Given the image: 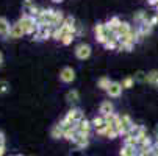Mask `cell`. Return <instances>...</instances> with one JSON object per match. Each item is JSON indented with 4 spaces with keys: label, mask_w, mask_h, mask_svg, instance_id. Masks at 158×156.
Listing matches in <instances>:
<instances>
[{
    "label": "cell",
    "mask_w": 158,
    "mask_h": 156,
    "mask_svg": "<svg viewBox=\"0 0 158 156\" xmlns=\"http://www.w3.org/2000/svg\"><path fill=\"white\" fill-rule=\"evenodd\" d=\"M19 24H20L22 30H24V33H25V34H30V36H33V34L39 30V25H38V22H36V17L28 16V14H22L20 19H19Z\"/></svg>",
    "instance_id": "1"
},
{
    "label": "cell",
    "mask_w": 158,
    "mask_h": 156,
    "mask_svg": "<svg viewBox=\"0 0 158 156\" xmlns=\"http://www.w3.org/2000/svg\"><path fill=\"white\" fill-rule=\"evenodd\" d=\"M75 56L80 61L88 59L89 56H91V46H89V44H85V42L78 44V46L75 47Z\"/></svg>",
    "instance_id": "2"
},
{
    "label": "cell",
    "mask_w": 158,
    "mask_h": 156,
    "mask_svg": "<svg viewBox=\"0 0 158 156\" xmlns=\"http://www.w3.org/2000/svg\"><path fill=\"white\" fill-rule=\"evenodd\" d=\"M122 84L121 83H118V81H111V84H110V87H108V91H106V94H108V97H111V98H118V97H121V94H122Z\"/></svg>",
    "instance_id": "3"
},
{
    "label": "cell",
    "mask_w": 158,
    "mask_h": 156,
    "mask_svg": "<svg viewBox=\"0 0 158 156\" xmlns=\"http://www.w3.org/2000/svg\"><path fill=\"white\" fill-rule=\"evenodd\" d=\"M60 80L63 83H72L75 80V70L72 67H63L60 72Z\"/></svg>",
    "instance_id": "4"
},
{
    "label": "cell",
    "mask_w": 158,
    "mask_h": 156,
    "mask_svg": "<svg viewBox=\"0 0 158 156\" xmlns=\"http://www.w3.org/2000/svg\"><path fill=\"white\" fill-rule=\"evenodd\" d=\"M74 145L78 148V150H81V148H86L88 145H89V136H86V134H81V133H77V136L74 138Z\"/></svg>",
    "instance_id": "5"
},
{
    "label": "cell",
    "mask_w": 158,
    "mask_h": 156,
    "mask_svg": "<svg viewBox=\"0 0 158 156\" xmlns=\"http://www.w3.org/2000/svg\"><path fill=\"white\" fill-rule=\"evenodd\" d=\"M11 27L10 22L6 17H0V36L2 38H10V33H11Z\"/></svg>",
    "instance_id": "6"
},
{
    "label": "cell",
    "mask_w": 158,
    "mask_h": 156,
    "mask_svg": "<svg viewBox=\"0 0 158 156\" xmlns=\"http://www.w3.org/2000/svg\"><path fill=\"white\" fill-rule=\"evenodd\" d=\"M99 113H100V116H108L111 113H114V105L110 100H103L99 106Z\"/></svg>",
    "instance_id": "7"
},
{
    "label": "cell",
    "mask_w": 158,
    "mask_h": 156,
    "mask_svg": "<svg viewBox=\"0 0 158 156\" xmlns=\"http://www.w3.org/2000/svg\"><path fill=\"white\" fill-rule=\"evenodd\" d=\"M77 130H78V133H81V134L89 136V133H91V130H93V123L89 120H86V119H83L81 122L77 123Z\"/></svg>",
    "instance_id": "8"
},
{
    "label": "cell",
    "mask_w": 158,
    "mask_h": 156,
    "mask_svg": "<svg viewBox=\"0 0 158 156\" xmlns=\"http://www.w3.org/2000/svg\"><path fill=\"white\" fill-rule=\"evenodd\" d=\"M64 19H66V16L63 14V11H56V10H55L53 17H52V27H53V28H60V27L64 24Z\"/></svg>",
    "instance_id": "9"
},
{
    "label": "cell",
    "mask_w": 158,
    "mask_h": 156,
    "mask_svg": "<svg viewBox=\"0 0 158 156\" xmlns=\"http://www.w3.org/2000/svg\"><path fill=\"white\" fill-rule=\"evenodd\" d=\"M78 100H80L78 91H77V89H69V91H67V94H66V102L71 103V105H77Z\"/></svg>",
    "instance_id": "10"
},
{
    "label": "cell",
    "mask_w": 158,
    "mask_h": 156,
    "mask_svg": "<svg viewBox=\"0 0 158 156\" xmlns=\"http://www.w3.org/2000/svg\"><path fill=\"white\" fill-rule=\"evenodd\" d=\"M25 33H24V30H22V27H20V24L19 22H16V24H13V27H11V33H10V38L11 39H19V38H22Z\"/></svg>",
    "instance_id": "11"
},
{
    "label": "cell",
    "mask_w": 158,
    "mask_h": 156,
    "mask_svg": "<svg viewBox=\"0 0 158 156\" xmlns=\"http://www.w3.org/2000/svg\"><path fill=\"white\" fill-rule=\"evenodd\" d=\"M50 136H52L53 139H63V138H64V128L61 126V123H56V125L52 126Z\"/></svg>",
    "instance_id": "12"
},
{
    "label": "cell",
    "mask_w": 158,
    "mask_h": 156,
    "mask_svg": "<svg viewBox=\"0 0 158 156\" xmlns=\"http://www.w3.org/2000/svg\"><path fill=\"white\" fill-rule=\"evenodd\" d=\"M39 38L41 41H47V39H52V34H53V27H44V28H39Z\"/></svg>",
    "instance_id": "13"
},
{
    "label": "cell",
    "mask_w": 158,
    "mask_h": 156,
    "mask_svg": "<svg viewBox=\"0 0 158 156\" xmlns=\"http://www.w3.org/2000/svg\"><path fill=\"white\" fill-rule=\"evenodd\" d=\"M119 154H121V156H138V148L128 147V145H122Z\"/></svg>",
    "instance_id": "14"
},
{
    "label": "cell",
    "mask_w": 158,
    "mask_h": 156,
    "mask_svg": "<svg viewBox=\"0 0 158 156\" xmlns=\"http://www.w3.org/2000/svg\"><path fill=\"white\" fill-rule=\"evenodd\" d=\"M146 83H149L150 86L158 87V70H150V72H147V80H146Z\"/></svg>",
    "instance_id": "15"
},
{
    "label": "cell",
    "mask_w": 158,
    "mask_h": 156,
    "mask_svg": "<svg viewBox=\"0 0 158 156\" xmlns=\"http://www.w3.org/2000/svg\"><path fill=\"white\" fill-rule=\"evenodd\" d=\"M133 20H135V24L143 25L144 22H147L149 19H147V16H146L144 11H136V13H135V16H133Z\"/></svg>",
    "instance_id": "16"
},
{
    "label": "cell",
    "mask_w": 158,
    "mask_h": 156,
    "mask_svg": "<svg viewBox=\"0 0 158 156\" xmlns=\"http://www.w3.org/2000/svg\"><path fill=\"white\" fill-rule=\"evenodd\" d=\"M124 145H128V147H135V148H138L139 142H138V138H135L131 134H127L124 138Z\"/></svg>",
    "instance_id": "17"
},
{
    "label": "cell",
    "mask_w": 158,
    "mask_h": 156,
    "mask_svg": "<svg viewBox=\"0 0 158 156\" xmlns=\"http://www.w3.org/2000/svg\"><path fill=\"white\" fill-rule=\"evenodd\" d=\"M110 84H111V81H110L108 77H102V78H99V81H97V87L102 89V91H108Z\"/></svg>",
    "instance_id": "18"
},
{
    "label": "cell",
    "mask_w": 158,
    "mask_h": 156,
    "mask_svg": "<svg viewBox=\"0 0 158 156\" xmlns=\"http://www.w3.org/2000/svg\"><path fill=\"white\" fill-rule=\"evenodd\" d=\"M105 50H118L119 47V41H114V39H108L105 44H103Z\"/></svg>",
    "instance_id": "19"
},
{
    "label": "cell",
    "mask_w": 158,
    "mask_h": 156,
    "mask_svg": "<svg viewBox=\"0 0 158 156\" xmlns=\"http://www.w3.org/2000/svg\"><path fill=\"white\" fill-rule=\"evenodd\" d=\"M105 138H108V139H116V138H119V133H118V130L113 126V125H108V131H106V136Z\"/></svg>",
    "instance_id": "20"
},
{
    "label": "cell",
    "mask_w": 158,
    "mask_h": 156,
    "mask_svg": "<svg viewBox=\"0 0 158 156\" xmlns=\"http://www.w3.org/2000/svg\"><path fill=\"white\" fill-rule=\"evenodd\" d=\"M91 123H93V128H100V126H103L105 125V119H103V116H96L93 120H91Z\"/></svg>",
    "instance_id": "21"
},
{
    "label": "cell",
    "mask_w": 158,
    "mask_h": 156,
    "mask_svg": "<svg viewBox=\"0 0 158 156\" xmlns=\"http://www.w3.org/2000/svg\"><path fill=\"white\" fill-rule=\"evenodd\" d=\"M135 83H136V81H135V78L133 77H125L124 80H122V87L124 89H130V87H133L135 86Z\"/></svg>",
    "instance_id": "22"
},
{
    "label": "cell",
    "mask_w": 158,
    "mask_h": 156,
    "mask_svg": "<svg viewBox=\"0 0 158 156\" xmlns=\"http://www.w3.org/2000/svg\"><path fill=\"white\" fill-rule=\"evenodd\" d=\"M10 92V83L6 80H0V95H5Z\"/></svg>",
    "instance_id": "23"
},
{
    "label": "cell",
    "mask_w": 158,
    "mask_h": 156,
    "mask_svg": "<svg viewBox=\"0 0 158 156\" xmlns=\"http://www.w3.org/2000/svg\"><path fill=\"white\" fill-rule=\"evenodd\" d=\"M135 81L136 83H146V80H147V74L146 72H143V70H138L136 74H135Z\"/></svg>",
    "instance_id": "24"
},
{
    "label": "cell",
    "mask_w": 158,
    "mask_h": 156,
    "mask_svg": "<svg viewBox=\"0 0 158 156\" xmlns=\"http://www.w3.org/2000/svg\"><path fill=\"white\" fill-rule=\"evenodd\" d=\"M63 36H64V30H63L61 27H60V28H53V34H52V39H55V41H60V42H61Z\"/></svg>",
    "instance_id": "25"
},
{
    "label": "cell",
    "mask_w": 158,
    "mask_h": 156,
    "mask_svg": "<svg viewBox=\"0 0 158 156\" xmlns=\"http://www.w3.org/2000/svg\"><path fill=\"white\" fill-rule=\"evenodd\" d=\"M63 25H64V27H69V28H75L77 25H75V19H74V16H66Z\"/></svg>",
    "instance_id": "26"
},
{
    "label": "cell",
    "mask_w": 158,
    "mask_h": 156,
    "mask_svg": "<svg viewBox=\"0 0 158 156\" xmlns=\"http://www.w3.org/2000/svg\"><path fill=\"white\" fill-rule=\"evenodd\" d=\"M74 39H75V36H74V34H64V36H63V39H61V44H63V46H71Z\"/></svg>",
    "instance_id": "27"
},
{
    "label": "cell",
    "mask_w": 158,
    "mask_h": 156,
    "mask_svg": "<svg viewBox=\"0 0 158 156\" xmlns=\"http://www.w3.org/2000/svg\"><path fill=\"white\" fill-rule=\"evenodd\" d=\"M35 6V2L33 0H24V3H22V10H24V13H27L28 10H31Z\"/></svg>",
    "instance_id": "28"
},
{
    "label": "cell",
    "mask_w": 158,
    "mask_h": 156,
    "mask_svg": "<svg viewBox=\"0 0 158 156\" xmlns=\"http://www.w3.org/2000/svg\"><path fill=\"white\" fill-rule=\"evenodd\" d=\"M106 131H108V125H106V123H105L103 126H100V128L96 130V133H97L99 136H106Z\"/></svg>",
    "instance_id": "29"
},
{
    "label": "cell",
    "mask_w": 158,
    "mask_h": 156,
    "mask_svg": "<svg viewBox=\"0 0 158 156\" xmlns=\"http://www.w3.org/2000/svg\"><path fill=\"white\" fill-rule=\"evenodd\" d=\"M149 24H150L152 27H155V25L158 24V14H155L153 17H150V19H149Z\"/></svg>",
    "instance_id": "30"
},
{
    "label": "cell",
    "mask_w": 158,
    "mask_h": 156,
    "mask_svg": "<svg viewBox=\"0 0 158 156\" xmlns=\"http://www.w3.org/2000/svg\"><path fill=\"white\" fill-rule=\"evenodd\" d=\"M5 142H6L5 133H3V131H0V145H5Z\"/></svg>",
    "instance_id": "31"
},
{
    "label": "cell",
    "mask_w": 158,
    "mask_h": 156,
    "mask_svg": "<svg viewBox=\"0 0 158 156\" xmlns=\"http://www.w3.org/2000/svg\"><path fill=\"white\" fill-rule=\"evenodd\" d=\"M6 153V145H0V156H5Z\"/></svg>",
    "instance_id": "32"
},
{
    "label": "cell",
    "mask_w": 158,
    "mask_h": 156,
    "mask_svg": "<svg viewBox=\"0 0 158 156\" xmlns=\"http://www.w3.org/2000/svg\"><path fill=\"white\" fill-rule=\"evenodd\" d=\"M147 3H149L150 6H156V5H158V0H147Z\"/></svg>",
    "instance_id": "33"
},
{
    "label": "cell",
    "mask_w": 158,
    "mask_h": 156,
    "mask_svg": "<svg viewBox=\"0 0 158 156\" xmlns=\"http://www.w3.org/2000/svg\"><path fill=\"white\" fill-rule=\"evenodd\" d=\"M153 134H155V138H156V141H158V125L153 128Z\"/></svg>",
    "instance_id": "34"
},
{
    "label": "cell",
    "mask_w": 158,
    "mask_h": 156,
    "mask_svg": "<svg viewBox=\"0 0 158 156\" xmlns=\"http://www.w3.org/2000/svg\"><path fill=\"white\" fill-rule=\"evenodd\" d=\"M2 64H3V53L0 52V66H2Z\"/></svg>",
    "instance_id": "35"
},
{
    "label": "cell",
    "mask_w": 158,
    "mask_h": 156,
    "mask_svg": "<svg viewBox=\"0 0 158 156\" xmlns=\"http://www.w3.org/2000/svg\"><path fill=\"white\" fill-rule=\"evenodd\" d=\"M52 2H53V3H61L63 0H52Z\"/></svg>",
    "instance_id": "36"
},
{
    "label": "cell",
    "mask_w": 158,
    "mask_h": 156,
    "mask_svg": "<svg viewBox=\"0 0 158 156\" xmlns=\"http://www.w3.org/2000/svg\"><path fill=\"white\" fill-rule=\"evenodd\" d=\"M13 156H24V154H13Z\"/></svg>",
    "instance_id": "37"
},
{
    "label": "cell",
    "mask_w": 158,
    "mask_h": 156,
    "mask_svg": "<svg viewBox=\"0 0 158 156\" xmlns=\"http://www.w3.org/2000/svg\"><path fill=\"white\" fill-rule=\"evenodd\" d=\"M155 8H156V11H158V5H156V6H155Z\"/></svg>",
    "instance_id": "38"
},
{
    "label": "cell",
    "mask_w": 158,
    "mask_h": 156,
    "mask_svg": "<svg viewBox=\"0 0 158 156\" xmlns=\"http://www.w3.org/2000/svg\"><path fill=\"white\" fill-rule=\"evenodd\" d=\"M156 89H158V87H156Z\"/></svg>",
    "instance_id": "39"
}]
</instances>
